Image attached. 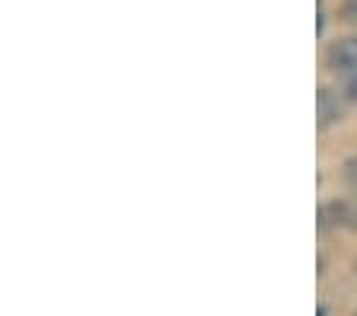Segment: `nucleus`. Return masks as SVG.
<instances>
[{"instance_id":"f257e3e1","label":"nucleus","mask_w":357,"mask_h":316,"mask_svg":"<svg viewBox=\"0 0 357 316\" xmlns=\"http://www.w3.org/2000/svg\"><path fill=\"white\" fill-rule=\"evenodd\" d=\"M326 61H328V70H332V74H342V77H348V80L357 77V36L332 42L326 52Z\"/></svg>"},{"instance_id":"f03ea898","label":"nucleus","mask_w":357,"mask_h":316,"mask_svg":"<svg viewBox=\"0 0 357 316\" xmlns=\"http://www.w3.org/2000/svg\"><path fill=\"white\" fill-rule=\"evenodd\" d=\"M316 227H319L322 234H328V230H342L344 227V198L322 202L319 214H316Z\"/></svg>"},{"instance_id":"7ed1b4c3","label":"nucleus","mask_w":357,"mask_h":316,"mask_svg":"<svg viewBox=\"0 0 357 316\" xmlns=\"http://www.w3.org/2000/svg\"><path fill=\"white\" fill-rule=\"evenodd\" d=\"M316 103H319V128H328V125H335V121H342L344 105H342V99H338V93H332V90L322 86L319 96H316Z\"/></svg>"},{"instance_id":"20e7f679","label":"nucleus","mask_w":357,"mask_h":316,"mask_svg":"<svg viewBox=\"0 0 357 316\" xmlns=\"http://www.w3.org/2000/svg\"><path fill=\"white\" fill-rule=\"evenodd\" d=\"M344 230H357V195L344 198Z\"/></svg>"},{"instance_id":"39448f33","label":"nucleus","mask_w":357,"mask_h":316,"mask_svg":"<svg viewBox=\"0 0 357 316\" xmlns=\"http://www.w3.org/2000/svg\"><path fill=\"white\" fill-rule=\"evenodd\" d=\"M342 20L344 23H357V0H344L342 3Z\"/></svg>"},{"instance_id":"423d86ee","label":"nucleus","mask_w":357,"mask_h":316,"mask_svg":"<svg viewBox=\"0 0 357 316\" xmlns=\"http://www.w3.org/2000/svg\"><path fill=\"white\" fill-rule=\"evenodd\" d=\"M344 179L351 182V186L357 188V157H351V160H344Z\"/></svg>"},{"instance_id":"0eeeda50","label":"nucleus","mask_w":357,"mask_h":316,"mask_svg":"<svg viewBox=\"0 0 357 316\" xmlns=\"http://www.w3.org/2000/svg\"><path fill=\"white\" fill-rule=\"evenodd\" d=\"M344 99H348V103H357V77L348 80V93H344Z\"/></svg>"},{"instance_id":"6e6552de","label":"nucleus","mask_w":357,"mask_h":316,"mask_svg":"<svg viewBox=\"0 0 357 316\" xmlns=\"http://www.w3.org/2000/svg\"><path fill=\"white\" fill-rule=\"evenodd\" d=\"M316 316H328V310L326 307H316Z\"/></svg>"},{"instance_id":"1a4fd4ad","label":"nucleus","mask_w":357,"mask_h":316,"mask_svg":"<svg viewBox=\"0 0 357 316\" xmlns=\"http://www.w3.org/2000/svg\"><path fill=\"white\" fill-rule=\"evenodd\" d=\"M354 271H357V259H354Z\"/></svg>"}]
</instances>
